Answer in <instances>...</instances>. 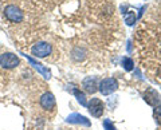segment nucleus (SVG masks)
Returning a JSON list of instances; mask_svg holds the SVG:
<instances>
[{
  "mask_svg": "<svg viewBox=\"0 0 161 130\" xmlns=\"http://www.w3.org/2000/svg\"><path fill=\"white\" fill-rule=\"evenodd\" d=\"M98 87H99V91L102 93L103 95H109V94L114 93L115 90L118 89V82H117V79H114V78H105L101 81Z\"/></svg>",
  "mask_w": 161,
  "mask_h": 130,
  "instance_id": "1",
  "label": "nucleus"
},
{
  "mask_svg": "<svg viewBox=\"0 0 161 130\" xmlns=\"http://www.w3.org/2000/svg\"><path fill=\"white\" fill-rule=\"evenodd\" d=\"M87 109H89V113L93 117L99 118V117H102V114L105 111V105L102 103V101L99 98H92L90 102L87 103Z\"/></svg>",
  "mask_w": 161,
  "mask_h": 130,
  "instance_id": "2",
  "label": "nucleus"
},
{
  "mask_svg": "<svg viewBox=\"0 0 161 130\" xmlns=\"http://www.w3.org/2000/svg\"><path fill=\"white\" fill-rule=\"evenodd\" d=\"M19 64V58L12 52H4L0 55V66L4 68H14Z\"/></svg>",
  "mask_w": 161,
  "mask_h": 130,
  "instance_id": "3",
  "label": "nucleus"
},
{
  "mask_svg": "<svg viewBox=\"0 0 161 130\" xmlns=\"http://www.w3.org/2000/svg\"><path fill=\"white\" fill-rule=\"evenodd\" d=\"M4 16H6L9 22L20 23L23 20V12L16 6H7L4 9Z\"/></svg>",
  "mask_w": 161,
  "mask_h": 130,
  "instance_id": "4",
  "label": "nucleus"
},
{
  "mask_svg": "<svg viewBox=\"0 0 161 130\" xmlns=\"http://www.w3.org/2000/svg\"><path fill=\"white\" fill-rule=\"evenodd\" d=\"M31 52L36 58H46L51 52V44H48L46 42H39L31 48Z\"/></svg>",
  "mask_w": 161,
  "mask_h": 130,
  "instance_id": "5",
  "label": "nucleus"
},
{
  "mask_svg": "<svg viewBox=\"0 0 161 130\" xmlns=\"http://www.w3.org/2000/svg\"><path fill=\"white\" fill-rule=\"evenodd\" d=\"M144 101L147 102L148 105H150V106L156 107V106H158V105L161 103V97L154 89H148L147 91H145V94H144Z\"/></svg>",
  "mask_w": 161,
  "mask_h": 130,
  "instance_id": "6",
  "label": "nucleus"
},
{
  "mask_svg": "<svg viewBox=\"0 0 161 130\" xmlns=\"http://www.w3.org/2000/svg\"><path fill=\"white\" fill-rule=\"evenodd\" d=\"M82 87H83V90L86 93L94 94L98 90V81H97V78H95V77H87V78H85L83 82H82Z\"/></svg>",
  "mask_w": 161,
  "mask_h": 130,
  "instance_id": "7",
  "label": "nucleus"
},
{
  "mask_svg": "<svg viewBox=\"0 0 161 130\" xmlns=\"http://www.w3.org/2000/svg\"><path fill=\"white\" fill-rule=\"evenodd\" d=\"M39 103L44 110H53L55 107V98L51 93H44L39 99Z\"/></svg>",
  "mask_w": 161,
  "mask_h": 130,
  "instance_id": "8",
  "label": "nucleus"
},
{
  "mask_svg": "<svg viewBox=\"0 0 161 130\" xmlns=\"http://www.w3.org/2000/svg\"><path fill=\"white\" fill-rule=\"evenodd\" d=\"M24 57L27 58V61H28L30 63H31L32 66H34L35 68H36L38 71H39L40 74H42V75H43L44 78H46V79H50V77H51V74H50V71H48V70H47L46 67H43L42 64H40V63H38L36 61H34V59H32L31 57H28V55H24Z\"/></svg>",
  "mask_w": 161,
  "mask_h": 130,
  "instance_id": "9",
  "label": "nucleus"
},
{
  "mask_svg": "<svg viewBox=\"0 0 161 130\" xmlns=\"http://www.w3.org/2000/svg\"><path fill=\"white\" fill-rule=\"evenodd\" d=\"M67 122L70 123H80V125H85V126H90V122L87 121L86 118L80 114H71V116L67 117Z\"/></svg>",
  "mask_w": 161,
  "mask_h": 130,
  "instance_id": "10",
  "label": "nucleus"
},
{
  "mask_svg": "<svg viewBox=\"0 0 161 130\" xmlns=\"http://www.w3.org/2000/svg\"><path fill=\"white\" fill-rule=\"evenodd\" d=\"M122 66H124V68L126 70V71H132V70L134 68V62H133V59L125 57V58L122 59Z\"/></svg>",
  "mask_w": 161,
  "mask_h": 130,
  "instance_id": "11",
  "label": "nucleus"
},
{
  "mask_svg": "<svg viewBox=\"0 0 161 130\" xmlns=\"http://www.w3.org/2000/svg\"><path fill=\"white\" fill-rule=\"evenodd\" d=\"M74 94H75V97H77L78 102L80 105H83V106H87V101H86V97H85V93H82V91H79V90L75 89L74 90Z\"/></svg>",
  "mask_w": 161,
  "mask_h": 130,
  "instance_id": "12",
  "label": "nucleus"
},
{
  "mask_svg": "<svg viewBox=\"0 0 161 130\" xmlns=\"http://www.w3.org/2000/svg\"><path fill=\"white\" fill-rule=\"evenodd\" d=\"M136 19H137V16H136V14L134 12H126L125 14V23L128 24V26H133L134 22H136Z\"/></svg>",
  "mask_w": 161,
  "mask_h": 130,
  "instance_id": "13",
  "label": "nucleus"
},
{
  "mask_svg": "<svg viewBox=\"0 0 161 130\" xmlns=\"http://www.w3.org/2000/svg\"><path fill=\"white\" fill-rule=\"evenodd\" d=\"M153 116H154V118H156V121H157V123L161 125V105H160V106H156V107H154Z\"/></svg>",
  "mask_w": 161,
  "mask_h": 130,
  "instance_id": "14",
  "label": "nucleus"
},
{
  "mask_svg": "<svg viewBox=\"0 0 161 130\" xmlns=\"http://www.w3.org/2000/svg\"><path fill=\"white\" fill-rule=\"evenodd\" d=\"M103 127H105V130H115L114 125H113V122L110 121V119H105L103 121Z\"/></svg>",
  "mask_w": 161,
  "mask_h": 130,
  "instance_id": "15",
  "label": "nucleus"
},
{
  "mask_svg": "<svg viewBox=\"0 0 161 130\" xmlns=\"http://www.w3.org/2000/svg\"><path fill=\"white\" fill-rule=\"evenodd\" d=\"M157 75H158V78H161V66H160L158 70H157Z\"/></svg>",
  "mask_w": 161,
  "mask_h": 130,
  "instance_id": "16",
  "label": "nucleus"
}]
</instances>
